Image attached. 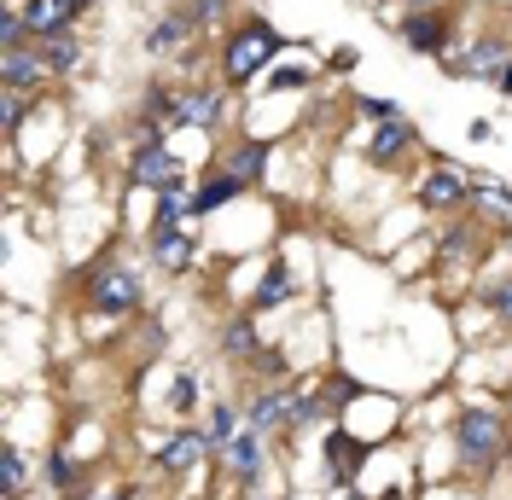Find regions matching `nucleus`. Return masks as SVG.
<instances>
[{"instance_id": "obj_26", "label": "nucleus", "mask_w": 512, "mask_h": 500, "mask_svg": "<svg viewBox=\"0 0 512 500\" xmlns=\"http://www.w3.org/2000/svg\"><path fill=\"white\" fill-rule=\"evenodd\" d=\"M210 437H216V442L227 448V442L239 437V413H227V407H216V425H210Z\"/></svg>"}, {"instance_id": "obj_10", "label": "nucleus", "mask_w": 512, "mask_h": 500, "mask_svg": "<svg viewBox=\"0 0 512 500\" xmlns=\"http://www.w3.org/2000/svg\"><path fill=\"white\" fill-rule=\"evenodd\" d=\"M402 35H408V47H414V53H431V59H437V53L448 47V18H443V12H414Z\"/></svg>"}, {"instance_id": "obj_19", "label": "nucleus", "mask_w": 512, "mask_h": 500, "mask_svg": "<svg viewBox=\"0 0 512 500\" xmlns=\"http://www.w3.org/2000/svg\"><path fill=\"white\" fill-rule=\"evenodd\" d=\"M198 454H204V437L181 431V437H175V442L158 454V466H163V471H187V466H198Z\"/></svg>"}, {"instance_id": "obj_7", "label": "nucleus", "mask_w": 512, "mask_h": 500, "mask_svg": "<svg viewBox=\"0 0 512 500\" xmlns=\"http://www.w3.org/2000/svg\"><path fill=\"white\" fill-rule=\"evenodd\" d=\"M414 146V123H402V117H384L373 134H367V163H379V169H390L396 157Z\"/></svg>"}, {"instance_id": "obj_33", "label": "nucleus", "mask_w": 512, "mask_h": 500, "mask_svg": "<svg viewBox=\"0 0 512 500\" xmlns=\"http://www.w3.org/2000/svg\"><path fill=\"white\" fill-rule=\"evenodd\" d=\"M501 94H512V64L501 70Z\"/></svg>"}, {"instance_id": "obj_4", "label": "nucleus", "mask_w": 512, "mask_h": 500, "mask_svg": "<svg viewBox=\"0 0 512 500\" xmlns=\"http://www.w3.org/2000/svg\"><path fill=\"white\" fill-rule=\"evenodd\" d=\"M94 309L99 314H134L140 309V274L134 268H105L94 280Z\"/></svg>"}, {"instance_id": "obj_27", "label": "nucleus", "mask_w": 512, "mask_h": 500, "mask_svg": "<svg viewBox=\"0 0 512 500\" xmlns=\"http://www.w3.org/2000/svg\"><path fill=\"white\" fill-rule=\"evenodd\" d=\"M47 477H53L59 489H76V466H70V454H53V460H47Z\"/></svg>"}, {"instance_id": "obj_9", "label": "nucleus", "mask_w": 512, "mask_h": 500, "mask_svg": "<svg viewBox=\"0 0 512 500\" xmlns=\"http://www.w3.org/2000/svg\"><path fill=\"white\" fill-rule=\"evenodd\" d=\"M466 198H472V181L460 169H431V181L419 187V204H431V210H454Z\"/></svg>"}, {"instance_id": "obj_20", "label": "nucleus", "mask_w": 512, "mask_h": 500, "mask_svg": "<svg viewBox=\"0 0 512 500\" xmlns=\"http://www.w3.org/2000/svg\"><path fill=\"white\" fill-rule=\"evenodd\" d=\"M41 53H47L53 70H76V64H82V41H76L70 30H59V35H47V41H41Z\"/></svg>"}, {"instance_id": "obj_13", "label": "nucleus", "mask_w": 512, "mask_h": 500, "mask_svg": "<svg viewBox=\"0 0 512 500\" xmlns=\"http://www.w3.org/2000/svg\"><path fill=\"white\" fill-rule=\"evenodd\" d=\"M227 466H233V477L251 483L256 471H262V431H239V437L227 442Z\"/></svg>"}, {"instance_id": "obj_3", "label": "nucleus", "mask_w": 512, "mask_h": 500, "mask_svg": "<svg viewBox=\"0 0 512 500\" xmlns=\"http://www.w3.org/2000/svg\"><path fill=\"white\" fill-rule=\"evenodd\" d=\"M128 175H134V187L163 192V187H181V175H187V169H181V157H175V152H163V140H152V146H140V152H134V169H128Z\"/></svg>"}, {"instance_id": "obj_18", "label": "nucleus", "mask_w": 512, "mask_h": 500, "mask_svg": "<svg viewBox=\"0 0 512 500\" xmlns=\"http://www.w3.org/2000/svg\"><path fill=\"white\" fill-rule=\"evenodd\" d=\"M181 216H192V192L163 187V192H158V216H152V233H169Z\"/></svg>"}, {"instance_id": "obj_14", "label": "nucleus", "mask_w": 512, "mask_h": 500, "mask_svg": "<svg viewBox=\"0 0 512 500\" xmlns=\"http://www.w3.org/2000/svg\"><path fill=\"white\" fill-rule=\"evenodd\" d=\"M326 460H332V477H338V483H350L355 466L367 460V448L355 437H344V431H332V437H326Z\"/></svg>"}, {"instance_id": "obj_1", "label": "nucleus", "mask_w": 512, "mask_h": 500, "mask_svg": "<svg viewBox=\"0 0 512 500\" xmlns=\"http://www.w3.org/2000/svg\"><path fill=\"white\" fill-rule=\"evenodd\" d=\"M286 47V35L274 30V24H262V18H245L239 30L227 35V47H222V70H227V82H251L262 64H274V53Z\"/></svg>"}, {"instance_id": "obj_11", "label": "nucleus", "mask_w": 512, "mask_h": 500, "mask_svg": "<svg viewBox=\"0 0 512 500\" xmlns=\"http://www.w3.org/2000/svg\"><path fill=\"white\" fill-rule=\"evenodd\" d=\"M24 24H30L35 41H47V35L70 30V6L64 0H24Z\"/></svg>"}, {"instance_id": "obj_35", "label": "nucleus", "mask_w": 512, "mask_h": 500, "mask_svg": "<svg viewBox=\"0 0 512 500\" xmlns=\"http://www.w3.org/2000/svg\"><path fill=\"white\" fill-rule=\"evenodd\" d=\"M431 6H437V0H414V12H431Z\"/></svg>"}, {"instance_id": "obj_29", "label": "nucleus", "mask_w": 512, "mask_h": 500, "mask_svg": "<svg viewBox=\"0 0 512 500\" xmlns=\"http://www.w3.org/2000/svg\"><path fill=\"white\" fill-rule=\"evenodd\" d=\"M227 6H233V0H192V18H198V24H222Z\"/></svg>"}, {"instance_id": "obj_22", "label": "nucleus", "mask_w": 512, "mask_h": 500, "mask_svg": "<svg viewBox=\"0 0 512 500\" xmlns=\"http://www.w3.org/2000/svg\"><path fill=\"white\" fill-rule=\"evenodd\" d=\"M291 297V274L274 262L268 274H262V285H256V297H251V309H274V303H286Z\"/></svg>"}, {"instance_id": "obj_30", "label": "nucleus", "mask_w": 512, "mask_h": 500, "mask_svg": "<svg viewBox=\"0 0 512 500\" xmlns=\"http://www.w3.org/2000/svg\"><path fill=\"white\" fill-rule=\"evenodd\" d=\"M489 309H495V314H507V320H512V280L489 291Z\"/></svg>"}, {"instance_id": "obj_23", "label": "nucleus", "mask_w": 512, "mask_h": 500, "mask_svg": "<svg viewBox=\"0 0 512 500\" xmlns=\"http://www.w3.org/2000/svg\"><path fill=\"white\" fill-rule=\"evenodd\" d=\"M24 477H30V466H24V454L6 442L0 448V483H6V500H18V489H24Z\"/></svg>"}, {"instance_id": "obj_12", "label": "nucleus", "mask_w": 512, "mask_h": 500, "mask_svg": "<svg viewBox=\"0 0 512 500\" xmlns=\"http://www.w3.org/2000/svg\"><path fill=\"white\" fill-rule=\"evenodd\" d=\"M262 163H268V140H239V146H233V152H227V175H239V181H245V187H256V181H262Z\"/></svg>"}, {"instance_id": "obj_24", "label": "nucleus", "mask_w": 512, "mask_h": 500, "mask_svg": "<svg viewBox=\"0 0 512 500\" xmlns=\"http://www.w3.org/2000/svg\"><path fill=\"white\" fill-rule=\"evenodd\" d=\"M256 344V332H251V320H233V326H227L222 332V349L227 355H245V349Z\"/></svg>"}, {"instance_id": "obj_2", "label": "nucleus", "mask_w": 512, "mask_h": 500, "mask_svg": "<svg viewBox=\"0 0 512 500\" xmlns=\"http://www.w3.org/2000/svg\"><path fill=\"white\" fill-rule=\"evenodd\" d=\"M454 448H460V460L472 471H489L495 454H501V419L483 413V407H466V413L454 419Z\"/></svg>"}, {"instance_id": "obj_17", "label": "nucleus", "mask_w": 512, "mask_h": 500, "mask_svg": "<svg viewBox=\"0 0 512 500\" xmlns=\"http://www.w3.org/2000/svg\"><path fill=\"white\" fill-rule=\"evenodd\" d=\"M152 250H158V262L163 268H187L192 262V233H181V227H169V233H152Z\"/></svg>"}, {"instance_id": "obj_15", "label": "nucleus", "mask_w": 512, "mask_h": 500, "mask_svg": "<svg viewBox=\"0 0 512 500\" xmlns=\"http://www.w3.org/2000/svg\"><path fill=\"white\" fill-rule=\"evenodd\" d=\"M280 425H297V402L291 396H262V402L251 407V431H280Z\"/></svg>"}, {"instance_id": "obj_31", "label": "nucleus", "mask_w": 512, "mask_h": 500, "mask_svg": "<svg viewBox=\"0 0 512 500\" xmlns=\"http://www.w3.org/2000/svg\"><path fill=\"white\" fill-rule=\"evenodd\" d=\"M309 82V70H274V88H303Z\"/></svg>"}, {"instance_id": "obj_28", "label": "nucleus", "mask_w": 512, "mask_h": 500, "mask_svg": "<svg viewBox=\"0 0 512 500\" xmlns=\"http://www.w3.org/2000/svg\"><path fill=\"white\" fill-rule=\"evenodd\" d=\"M18 117H24V94H18V88H6V111H0V128H6V134H18Z\"/></svg>"}, {"instance_id": "obj_8", "label": "nucleus", "mask_w": 512, "mask_h": 500, "mask_svg": "<svg viewBox=\"0 0 512 500\" xmlns=\"http://www.w3.org/2000/svg\"><path fill=\"white\" fill-rule=\"evenodd\" d=\"M507 64H512L507 41H478L466 59H443V70H454V76H501Z\"/></svg>"}, {"instance_id": "obj_32", "label": "nucleus", "mask_w": 512, "mask_h": 500, "mask_svg": "<svg viewBox=\"0 0 512 500\" xmlns=\"http://www.w3.org/2000/svg\"><path fill=\"white\" fill-rule=\"evenodd\" d=\"M64 6H70V18H82V12H88L94 0H64Z\"/></svg>"}, {"instance_id": "obj_25", "label": "nucleus", "mask_w": 512, "mask_h": 500, "mask_svg": "<svg viewBox=\"0 0 512 500\" xmlns=\"http://www.w3.org/2000/svg\"><path fill=\"white\" fill-rule=\"evenodd\" d=\"M192 402H198V384L181 373L175 384H169V407H175V413H192Z\"/></svg>"}, {"instance_id": "obj_5", "label": "nucleus", "mask_w": 512, "mask_h": 500, "mask_svg": "<svg viewBox=\"0 0 512 500\" xmlns=\"http://www.w3.org/2000/svg\"><path fill=\"white\" fill-rule=\"evenodd\" d=\"M47 53H41V41H30V47H12V53H0V76H6V88H41L47 82Z\"/></svg>"}, {"instance_id": "obj_34", "label": "nucleus", "mask_w": 512, "mask_h": 500, "mask_svg": "<svg viewBox=\"0 0 512 500\" xmlns=\"http://www.w3.org/2000/svg\"><path fill=\"white\" fill-rule=\"evenodd\" d=\"M99 500H134V495H128V489H117V495H99Z\"/></svg>"}, {"instance_id": "obj_21", "label": "nucleus", "mask_w": 512, "mask_h": 500, "mask_svg": "<svg viewBox=\"0 0 512 500\" xmlns=\"http://www.w3.org/2000/svg\"><path fill=\"white\" fill-rule=\"evenodd\" d=\"M192 24H198L192 12H175V18H163L158 30H152V53H175V47H181V41L192 35Z\"/></svg>"}, {"instance_id": "obj_16", "label": "nucleus", "mask_w": 512, "mask_h": 500, "mask_svg": "<svg viewBox=\"0 0 512 500\" xmlns=\"http://www.w3.org/2000/svg\"><path fill=\"white\" fill-rule=\"evenodd\" d=\"M239 192H245V181H239V175H227V169H216V175H210V187H204V192H192V216H210L216 204L239 198Z\"/></svg>"}, {"instance_id": "obj_6", "label": "nucleus", "mask_w": 512, "mask_h": 500, "mask_svg": "<svg viewBox=\"0 0 512 500\" xmlns=\"http://www.w3.org/2000/svg\"><path fill=\"white\" fill-rule=\"evenodd\" d=\"M222 117V94L216 88H187V94H175V105H169V123L181 128H210Z\"/></svg>"}]
</instances>
